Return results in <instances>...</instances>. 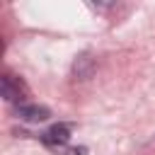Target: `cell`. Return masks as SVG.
Returning <instances> with one entry per match:
<instances>
[{"label":"cell","mask_w":155,"mask_h":155,"mask_svg":"<svg viewBox=\"0 0 155 155\" xmlns=\"http://www.w3.org/2000/svg\"><path fill=\"white\" fill-rule=\"evenodd\" d=\"M0 92H2V97L7 99V102H22L24 97H27V85L19 80V78H15V75H2V80H0Z\"/></svg>","instance_id":"cell-1"},{"label":"cell","mask_w":155,"mask_h":155,"mask_svg":"<svg viewBox=\"0 0 155 155\" xmlns=\"http://www.w3.org/2000/svg\"><path fill=\"white\" fill-rule=\"evenodd\" d=\"M41 140H44L48 148L63 150L65 143L70 140V124H53L51 128H46V131L41 133Z\"/></svg>","instance_id":"cell-2"},{"label":"cell","mask_w":155,"mask_h":155,"mask_svg":"<svg viewBox=\"0 0 155 155\" xmlns=\"http://www.w3.org/2000/svg\"><path fill=\"white\" fill-rule=\"evenodd\" d=\"M17 116L22 121H29V124H39V121H46L51 116V109L48 107H41V104H19L17 107Z\"/></svg>","instance_id":"cell-3"},{"label":"cell","mask_w":155,"mask_h":155,"mask_svg":"<svg viewBox=\"0 0 155 155\" xmlns=\"http://www.w3.org/2000/svg\"><path fill=\"white\" fill-rule=\"evenodd\" d=\"M61 155H87V148L85 145H73V148H63Z\"/></svg>","instance_id":"cell-4"}]
</instances>
